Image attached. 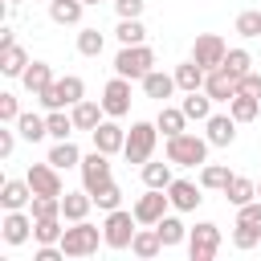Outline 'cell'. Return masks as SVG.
<instances>
[{"label": "cell", "mask_w": 261, "mask_h": 261, "mask_svg": "<svg viewBox=\"0 0 261 261\" xmlns=\"http://www.w3.org/2000/svg\"><path fill=\"white\" fill-rule=\"evenodd\" d=\"M143 4L147 0H114V12H118V20H135V16H143Z\"/></svg>", "instance_id": "cell-47"}, {"label": "cell", "mask_w": 261, "mask_h": 261, "mask_svg": "<svg viewBox=\"0 0 261 261\" xmlns=\"http://www.w3.org/2000/svg\"><path fill=\"white\" fill-rule=\"evenodd\" d=\"M77 171H82V188H86V192H98L102 184L114 179V175H110V155L98 151V147H94L90 155H82V167H77Z\"/></svg>", "instance_id": "cell-12"}, {"label": "cell", "mask_w": 261, "mask_h": 261, "mask_svg": "<svg viewBox=\"0 0 261 261\" xmlns=\"http://www.w3.org/2000/svg\"><path fill=\"white\" fill-rule=\"evenodd\" d=\"M200 192H204L200 179H196V184H192V179H171V184H167V200H171L175 212H196L200 200H204Z\"/></svg>", "instance_id": "cell-16"}, {"label": "cell", "mask_w": 261, "mask_h": 261, "mask_svg": "<svg viewBox=\"0 0 261 261\" xmlns=\"http://www.w3.org/2000/svg\"><path fill=\"white\" fill-rule=\"evenodd\" d=\"M114 37H118V45H143V41H147V29H143V16H135V20H118V29H114Z\"/></svg>", "instance_id": "cell-39"}, {"label": "cell", "mask_w": 261, "mask_h": 261, "mask_svg": "<svg viewBox=\"0 0 261 261\" xmlns=\"http://www.w3.org/2000/svg\"><path fill=\"white\" fill-rule=\"evenodd\" d=\"M155 69V49L143 41V45H122L118 57H114V73L130 77V82H143L147 73Z\"/></svg>", "instance_id": "cell-3"}, {"label": "cell", "mask_w": 261, "mask_h": 261, "mask_svg": "<svg viewBox=\"0 0 261 261\" xmlns=\"http://www.w3.org/2000/svg\"><path fill=\"white\" fill-rule=\"evenodd\" d=\"M224 53H228V41L220 33H200L192 41V57L204 65V69H220L224 65Z\"/></svg>", "instance_id": "cell-11"}, {"label": "cell", "mask_w": 261, "mask_h": 261, "mask_svg": "<svg viewBox=\"0 0 261 261\" xmlns=\"http://www.w3.org/2000/svg\"><path fill=\"white\" fill-rule=\"evenodd\" d=\"M24 69H29V53H24L20 45L0 49V73H4V77H20Z\"/></svg>", "instance_id": "cell-32"}, {"label": "cell", "mask_w": 261, "mask_h": 261, "mask_svg": "<svg viewBox=\"0 0 261 261\" xmlns=\"http://www.w3.org/2000/svg\"><path fill=\"white\" fill-rule=\"evenodd\" d=\"M33 204V188H29V179H4L0 184V208L4 212H12V208H29Z\"/></svg>", "instance_id": "cell-19"}, {"label": "cell", "mask_w": 261, "mask_h": 261, "mask_svg": "<svg viewBox=\"0 0 261 261\" xmlns=\"http://www.w3.org/2000/svg\"><path fill=\"white\" fill-rule=\"evenodd\" d=\"M208 139L204 135H196V130H179V135H171L167 139V159L175 163V167H204L208 163Z\"/></svg>", "instance_id": "cell-1"}, {"label": "cell", "mask_w": 261, "mask_h": 261, "mask_svg": "<svg viewBox=\"0 0 261 261\" xmlns=\"http://www.w3.org/2000/svg\"><path fill=\"white\" fill-rule=\"evenodd\" d=\"M245 41H253V37H261V8H245V12H237V24H232Z\"/></svg>", "instance_id": "cell-42"}, {"label": "cell", "mask_w": 261, "mask_h": 261, "mask_svg": "<svg viewBox=\"0 0 261 261\" xmlns=\"http://www.w3.org/2000/svg\"><path fill=\"white\" fill-rule=\"evenodd\" d=\"M179 106H184L188 122H192V118H196V122H208V114H212V98H208V90H192Z\"/></svg>", "instance_id": "cell-33"}, {"label": "cell", "mask_w": 261, "mask_h": 261, "mask_svg": "<svg viewBox=\"0 0 261 261\" xmlns=\"http://www.w3.org/2000/svg\"><path fill=\"white\" fill-rule=\"evenodd\" d=\"M237 118L224 110V114H208V122H204V139L212 143V147H232L237 143Z\"/></svg>", "instance_id": "cell-15"}, {"label": "cell", "mask_w": 261, "mask_h": 261, "mask_svg": "<svg viewBox=\"0 0 261 261\" xmlns=\"http://www.w3.org/2000/svg\"><path fill=\"white\" fill-rule=\"evenodd\" d=\"M29 212H33V220H45V216H61V196H33Z\"/></svg>", "instance_id": "cell-43"}, {"label": "cell", "mask_w": 261, "mask_h": 261, "mask_svg": "<svg viewBox=\"0 0 261 261\" xmlns=\"http://www.w3.org/2000/svg\"><path fill=\"white\" fill-rule=\"evenodd\" d=\"M241 90H245V94H257V98H261V73H257V69H249V73L241 77Z\"/></svg>", "instance_id": "cell-50"}, {"label": "cell", "mask_w": 261, "mask_h": 261, "mask_svg": "<svg viewBox=\"0 0 261 261\" xmlns=\"http://www.w3.org/2000/svg\"><path fill=\"white\" fill-rule=\"evenodd\" d=\"M94 196V208H102V212H114V208H122V188L110 179V184H102L98 192H90Z\"/></svg>", "instance_id": "cell-41"}, {"label": "cell", "mask_w": 261, "mask_h": 261, "mask_svg": "<svg viewBox=\"0 0 261 261\" xmlns=\"http://www.w3.org/2000/svg\"><path fill=\"white\" fill-rule=\"evenodd\" d=\"M37 261H61L65 257V249L61 245H37V253H33Z\"/></svg>", "instance_id": "cell-49"}, {"label": "cell", "mask_w": 261, "mask_h": 261, "mask_svg": "<svg viewBox=\"0 0 261 261\" xmlns=\"http://www.w3.org/2000/svg\"><path fill=\"white\" fill-rule=\"evenodd\" d=\"M237 224H249V228H261V196L237 208Z\"/></svg>", "instance_id": "cell-46"}, {"label": "cell", "mask_w": 261, "mask_h": 261, "mask_svg": "<svg viewBox=\"0 0 261 261\" xmlns=\"http://www.w3.org/2000/svg\"><path fill=\"white\" fill-rule=\"evenodd\" d=\"M49 163H53V167H61V171L82 167V151H77V143H73V139H57V143L49 147Z\"/></svg>", "instance_id": "cell-29"}, {"label": "cell", "mask_w": 261, "mask_h": 261, "mask_svg": "<svg viewBox=\"0 0 261 261\" xmlns=\"http://www.w3.org/2000/svg\"><path fill=\"white\" fill-rule=\"evenodd\" d=\"M53 82H57V77H53V65H49V61H29V69L20 73V86H24L29 98H41Z\"/></svg>", "instance_id": "cell-17"}, {"label": "cell", "mask_w": 261, "mask_h": 261, "mask_svg": "<svg viewBox=\"0 0 261 261\" xmlns=\"http://www.w3.org/2000/svg\"><path fill=\"white\" fill-rule=\"evenodd\" d=\"M155 143H159V126L139 118V122H130V130H126V147H122V159L143 167V163L155 155Z\"/></svg>", "instance_id": "cell-4"}, {"label": "cell", "mask_w": 261, "mask_h": 261, "mask_svg": "<svg viewBox=\"0 0 261 261\" xmlns=\"http://www.w3.org/2000/svg\"><path fill=\"white\" fill-rule=\"evenodd\" d=\"M16 130H20L24 143H41V139H49V122H45V114H33V110H20Z\"/></svg>", "instance_id": "cell-28"}, {"label": "cell", "mask_w": 261, "mask_h": 261, "mask_svg": "<svg viewBox=\"0 0 261 261\" xmlns=\"http://www.w3.org/2000/svg\"><path fill=\"white\" fill-rule=\"evenodd\" d=\"M90 208H94V196L82 188V192H65L61 196V216L73 224V220H86L90 216Z\"/></svg>", "instance_id": "cell-23"}, {"label": "cell", "mask_w": 261, "mask_h": 261, "mask_svg": "<svg viewBox=\"0 0 261 261\" xmlns=\"http://www.w3.org/2000/svg\"><path fill=\"white\" fill-rule=\"evenodd\" d=\"M204 90H208V98H212V102H224V106H228V98L241 90V82H237V77H232V73L220 65V69H208V77H204Z\"/></svg>", "instance_id": "cell-18"}, {"label": "cell", "mask_w": 261, "mask_h": 261, "mask_svg": "<svg viewBox=\"0 0 261 261\" xmlns=\"http://www.w3.org/2000/svg\"><path fill=\"white\" fill-rule=\"evenodd\" d=\"M24 179H29L33 196H65V184H61V167H53L49 159H45V163H33V167L24 171Z\"/></svg>", "instance_id": "cell-10"}, {"label": "cell", "mask_w": 261, "mask_h": 261, "mask_svg": "<svg viewBox=\"0 0 261 261\" xmlns=\"http://www.w3.org/2000/svg\"><path fill=\"white\" fill-rule=\"evenodd\" d=\"M4 4H12V8H16V4H24V0H4Z\"/></svg>", "instance_id": "cell-52"}, {"label": "cell", "mask_w": 261, "mask_h": 261, "mask_svg": "<svg viewBox=\"0 0 261 261\" xmlns=\"http://www.w3.org/2000/svg\"><path fill=\"white\" fill-rule=\"evenodd\" d=\"M224 69L241 82V77L253 69V53H249V49H241V45H237V49H228V53H224Z\"/></svg>", "instance_id": "cell-40"}, {"label": "cell", "mask_w": 261, "mask_h": 261, "mask_svg": "<svg viewBox=\"0 0 261 261\" xmlns=\"http://www.w3.org/2000/svg\"><path fill=\"white\" fill-rule=\"evenodd\" d=\"M130 212H135V220L139 224H159L167 212H171V200H167V188H147L135 204H130Z\"/></svg>", "instance_id": "cell-9"}, {"label": "cell", "mask_w": 261, "mask_h": 261, "mask_svg": "<svg viewBox=\"0 0 261 261\" xmlns=\"http://www.w3.org/2000/svg\"><path fill=\"white\" fill-rule=\"evenodd\" d=\"M33 212L29 208H12V212H4V220H0V237H4V245H24L29 237H33Z\"/></svg>", "instance_id": "cell-13"}, {"label": "cell", "mask_w": 261, "mask_h": 261, "mask_svg": "<svg viewBox=\"0 0 261 261\" xmlns=\"http://www.w3.org/2000/svg\"><path fill=\"white\" fill-rule=\"evenodd\" d=\"M61 220H65V216H45V220H37V224H33V241H37V245H61V232H65Z\"/></svg>", "instance_id": "cell-35"}, {"label": "cell", "mask_w": 261, "mask_h": 261, "mask_svg": "<svg viewBox=\"0 0 261 261\" xmlns=\"http://www.w3.org/2000/svg\"><path fill=\"white\" fill-rule=\"evenodd\" d=\"M130 253H135V257H143V261H151V257H159V253H163V241H159L155 224H143V228L135 232V241H130Z\"/></svg>", "instance_id": "cell-25"}, {"label": "cell", "mask_w": 261, "mask_h": 261, "mask_svg": "<svg viewBox=\"0 0 261 261\" xmlns=\"http://www.w3.org/2000/svg\"><path fill=\"white\" fill-rule=\"evenodd\" d=\"M232 245H237V249H257V245H261V228L232 224Z\"/></svg>", "instance_id": "cell-44"}, {"label": "cell", "mask_w": 261, "mask_h": 261, "mask_svg": "<svg viewBox=\"0 0 261 261\" xmlns=\"http://www.w3.org/2000/svg\"><path fill=\"white\" fill-rule=\"evenodd\" d=\"M102 110H106V118H126L130 114V77H122V73H114L106 86H102Z\"/></svg>", "instance_id": "cell-8"}, {"label": "cell", "mask_w": 261, "mask_h": 261, "mask_svg": "<svg viewBox=\"0 0 261 261\" xmlns=\"http://www.w3.org/2000/svg\"><path fill=\"white\" fill-rule=\"evenodd\" d=\"M82 4H98V0H82Z\"/></svg>", "instance_id": "cell-53"}, {"label": "cell", "mask_w": 261, "mask_h": 261, "mask_svg": "<svg viewBox=\"0 0 261 261\" xmlns=\"http://www.w3.org/2000/svg\"><path fill=\"white\" fill-rule=\"evenodd\" d=\"M155 126L163 130V139H171V135H179V130H188V114H184V106H159V114H155Z\"/></svg>", "instance_id": "cell-27"}, {"label": "cell", "mask_w": 261, "mask_h": 261, "mask_svg": "<svg viewBox=\"0 0 261 261\" xmlns=\"http://www.w3.org/2000/svg\"><path fill=\"white\" fill-rule=\"evenodd\" d=\"M171 73H175V86H179L184 94H192V90H204V77H208V69H204V65L196 61V57L179 61V65H175Z\"/></svg>", "instance_id": "cell-20"}, {"label": "cell", "mask_w": 261, "mask_h": 261, "mask_svg": "<svg viewBox=\"0 0 261 261\" xmlns=\"http://www.w3.org/2000/svg\"><path fill=\"white\" fill-rule=\"evenodd\" d=\"M102 49H106V37H102L94 24H82V29H77V53H82V57H102Z\"/></svg>", "instance_id": "cell-36"}, {"label": "cell", "mask_w": 261, "mask_h": 261, "mask_svg": "<svg viewBox=\"0 0 261 261\" xmlns=\"http://www.w3.org/2000/svg\"><path fill=\"white\" fill-rule=\"evenodd\" d=\"M69 114H73V126H77V130H94V126L106 118L102 102H94V98H82L77 106H69Z\"/></svg>", "instance_id": "cell-22"}, {"label": "cell", "mask_w": 261, "mask_h": 261, "mask_svg": "<svg viewBox=\"0 0 261 261\" xmlns=\"http://www.w3.org/2000/svg\"><path fill=\"white\" fill-rule=\"evenodd\" d=\"M228 114H232L237 122H253V118L261 114V98H257V94H245V90H237V94L228 98Z\"/></svg>", "instance_id": "cell-26"}, {"label": "cell", "mask_w": 261, "mask_h": 261, "mask_svg": "<svg viewBox=\"0 0 261 261\" xmlns=\"http://www.w3.org/2000/svg\"><path fill=\"white\" fill-rule=\"evenodd\" d=\"M139 86H143V94H147V98H155V102H167V98L179 90V86H175V73H163V69H151Z\"/></svg>", "instance_id": "cell-21"}, {"label": "cell", "mask_w": 261, "mask_h": 261, "mask_svg": "<svg viewBox=\"0 0 261 261\" xmlns=\"http://www.w3.org/2000/svg\"><path fill=\"white\" fill-rule=\"evenodd\" d=\"M171 167H175L171 159H167V163H151V159H147V163L139 167V175H143V184H147V188H167V184L175 179V175H171Z\"/></svg>", "instance_id": "cell-37"}, {"label": "cell", "mask_w": 261, "mask_h": 261, "mask_svg": "<svg viewBox=\"0 0 261 261\" xmlns=\"http://www.w3.org/2000/svg\"><path fill=\"white\" fill-rule=\"evenodd\" d=\"M8 45H16V33H12V24H4V29H0V49H8Z\"/></svg>", "instance_id": "cell-51"}, {"label": "cell", "mask_w": 261, "mask_h": 261, "mask_svg": "<svg viewBox=\"0 0 261 261\" xmlns=\"http://www.w3.org/2000/svg\"><path fill=\"white\" fill-rule=\"evenodd\" d=\"M135 232H139V220H135V212H130V208H114V212H106V220H102L106 249H114V253L130 249Z\"/></svg>", "instance_id": "cell-5"}, {"label": "cell", "mask_w": 261, "mask_h": 261, "mask_svg": "<svg viewBox=\"0 0 261 261\" xmlns=\"http://www.w3.org/2000/svg\"><path fill=\"white\" fill-rule=\"evenodd\" d=\"M228 179H232V171H228L224 163H204V167H200V188H204V192H224Z\"/></svg>", "instance_id": "cell-34"}, {"label": "cell", "mask_w": 261, "mask_h": 261, "mask_svg": "<svg viewBox=\"0 0 261 261\" xmlns=\"http://www.w3.org/2000/svg\"><path fill=\"white\" fill-rule=\"evenodd\" d=\"M98 245H106V237H102V228L90 224V220H73V224L61 232L65 257H90V253H98Z\"/></svg>", "instance_id": "cell-2"}, {"label": "cell", "mask_w": 261, "mask_h": 261, "mask_svg": "<svg viewBox=\"0 0 261 261\" xmlns=\"http://www.w3.org/2000/svg\"><path fill=\"white\" fill-rule=\"evenodd\" d=\"M86 4L82 0H49V20L53 24H82Z\"/></svg>", "instance_id": "cell-30"}, {"label": "cell", "mask_w": 261, "mask_h": 261, "mask_svg": "<svg viewBox=\"0 0 261 261\" xmlns=\"http://www.w3.org/2000/svg\"><path fill=\"white\" fill-rule=\"evenodd\" d=\"M16 118H20L16 94H12V90H0V122H12V126H16Z\"/></svg>", "instance_id": "cell-45"}, {"label": "cell", "mask_w": 261, "mask_h": 261, "mask_svg": "<svg viewBox=\"0 0 261 261\" xmlns=\"http://www.w3.org/2000/svg\"><path fill=\"white\" fill-rule=\"evenodd\" d=\"M220 228L212 224V220H200L196 228H188V257L192 261H212L216 253H220Z\"/></svg>", "instance_id": "cell-7"}, {"label": "cell", "mask_w": 261, "mask_h": 261, "mask_svg": "<svg viewBox=\"0 0 261 261\" xmlns=\"http://www.w3.org/2000/svg\"><path fill=\"white\" fill-rule=\"evenodd\" d=\"M16 135H20V130H12V122H4V126H0V159H8V155H12Z\"/></svg>", "instance_id": "cell-48"}, {"label": "cell", "mask_w": 261, "mask_h": 261, "mask_svg": "<svg viewBox=\"0 0 261 261\" xmlns=\"http://www.w3.org/2000/svg\"><path fill=\"white\" fill-rule=\"evenodd\" d=\"M90 139H94L98 151H106V155H122V147H126V126H118V118H102V122L90 130Z\"/></svg>", "instance_id": "cell-14"}, {"label": "cell", "mask_w": 261, "mask_h": 261, "mask_svg": "<svg viewBox=\"0 0 261 261\" xmlns=\"http://www.w3.org/2000/svg\"><path fill=\"white\" fill-rule=\"evenodd\" d=\"M257 196H261V184H257Z\"/></svg>", "instance_id": "cell-54"}, {"label": "cell", "mask_w": 261, "mask_h": 261, "mask_svg": "<svg viewBox=\"0 0 261 261\" xmlns=\"http://www.w3.org/2000/svg\"><path fill=\"white\" fill-rule=\"evenodd\" d=\"M86 98V82L77 77V73H65V77H57L45 94H41V106L45 110H69V106H77Z\"/></svg>", "instance_id": "cell-6"}, {"label": "cell", "mask_w": 261, "mask_h": 261, "mask_svg": "<svg viewBox=\"0 0 261 261\" xmlns=\"http://www.w3.org/2000/svg\"><path fill=\"white\" fill-rule=\"evenodd\" d=\"M155 232H159L163 249H175V245H184V241H188V224H184V220L175 216V208H171V212H167V216H163V220L155 224Z\"/></svg>", "instance_id": "cell-24"}, {"label": "cell", "mask_w": 261, "mask_h": 261, "mask_svg": "<svg viewBox=\"0 0 261 261\" xmlns=\"http://www.w3.org/2000/svg\"><path fill=\"white\" fill-rule=\"evenodd\" d=\"M224 196H228V204H232V208H241V204H249V200H257V184H253L249 175H237V171H232V179H228V188H224Z\"/></svg>", "instance_id": "cell-31"}, {"label": "cell", "mask_w": 261, "mask_h": 261, "mask_svg": "<svg viewBox=\"0 0 261 261\" xmlns=\"http://www.w3.org/2000/svg\"><path fill=\"white\" fill-rule=\"evenodd\" d=\"M45 122H49V139L57 143V139H69L77 126H73V114H65V110H45Z\"/></svg>", "instance_id": "cell-38"}]
</instances>
